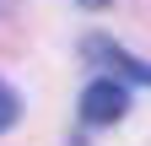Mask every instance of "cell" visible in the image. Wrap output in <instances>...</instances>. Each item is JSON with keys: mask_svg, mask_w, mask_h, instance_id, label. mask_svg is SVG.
<instances>
[{"mask_svg": "<svg viewBox=\"0 0 151 146\" xmlns=\"http://www.w3.org/2000/svg\"><path fill=\"white\" fill-rule=\"evenodd\" d=\"M76 6H86V11H103V6H108V0H76Z\"/></svg>", "mask_w": 151, "mask_h": 146, "instance_id": "277c9868", "label": "cell"}, {"mask_svg": "<svg viewBox=\"0 0 151 146\" xmlns=\"http://www.w3.org/2000/svg\"><path fill=\"white\" fill-rule=\"evenodd\" d=\"M16 114H22V98H16V92H11V87H6V81H0V135H6V130H11V124H16Z\"/></svg>", "mask_w": 151, "mask_h": 146, "instance_id": "3957f363", "label": "cell"}, {"mask_svg": "<svg viewBox=\"0 0 151 146\" xmlns=\"http://www.w3.org/2000/svg\"><path fill=\"white\" fill-rule=\"evenodd\" d=\"M81 54H86V60H97V65H108V70H113V81H146V87H151V65L135 60L129 49H119L113 38H86Z\"/></svg>", "mask_w": 151, "mask_h": 146, "instance_id": "7a4b0ae2", "label": "cell"}, {"mask_svg": "<svg viewBox=\"0 0 151 146\" xmlns=\"http://www.w3.org/2000/svg\"><path fill=\"white\" fill-rule=\"evenodd\" d=\"M124 114H129V87L124 81H113V76L86 81V92H81V119L86 124H119Z\"/></svg>", "mask_w": 151, "mask_h": 146, "instance_id": "6da1fadb", "label": "cell"}]
</instances>
